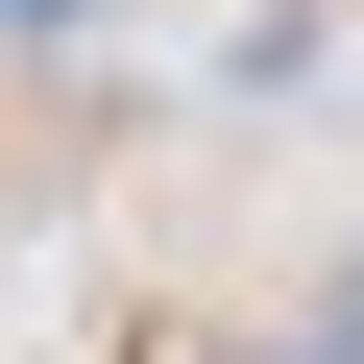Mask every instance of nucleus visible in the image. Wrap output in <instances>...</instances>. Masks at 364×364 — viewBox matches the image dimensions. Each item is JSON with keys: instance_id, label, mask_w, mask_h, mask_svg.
<instances>
[{"instance_id": "obj_1", "label": "nucleus", "mask_w": 364, "mask_h": 364, "mask_svg": "<svg viewBox=\"0 0 364 364\" xmlns=\"http://www.w3.org/2000/svg\"><path fill=\"white\" fill-rule=\"evenodd\" d=\"M340 364H364V291H340Z\"/></svg>"}, {"instance_id": "obj_2", "label": "nucleus", "mask_w": 364, "mask_h": 364, "mask_svg": "<svg viewBox=\"0 0 364 364\" xmlns=\"http://www.w3.org/2000/svg\"><path fill=\"white\" fill-rule=\"evenodd\" d=\"M267 364H291V340H267Z\"/></svg>"}]
</instances>
